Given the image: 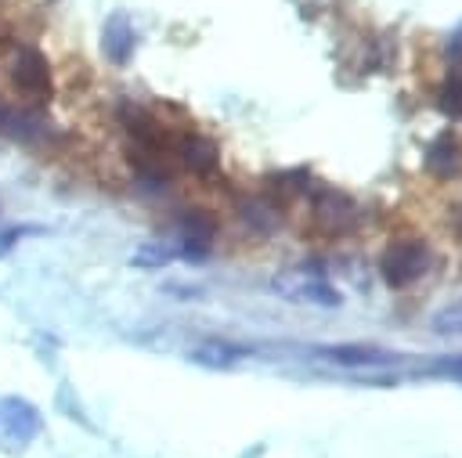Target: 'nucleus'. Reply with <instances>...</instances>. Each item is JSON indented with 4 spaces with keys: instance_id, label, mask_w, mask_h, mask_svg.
I'll return each mask as SVG.
<instances>
[{
    "instance_id": "0eeeda50",
    "label": "nucleus",
    "mask_w": 462,
    "mask_h": 458,
    "mask_svg": "<svg viewBox=\"0 0 462 458\" xmlns=\"http://www.w3.org/2000/svg\"><path fill=\"white\" fill-rule=\"evenodd\" d=\"M173 151H177L180 166L188 173H195V177H213L220 169V148L209 137H202V133H184L173 144Z\"/></svg>"
},
{
    "instance_id": "4468645a",
    "label": "nucleus",
    "mask_w": 462,
    "mask_h": 458,
    "mask_svg": "<svg viewBox=\"0 0 462 458\" xmlns=\"http://www.w3.org/2000/svg\"><path fill=\"white\" fill-rule=\"evenodd\" d=\"M170 260H177V245L173 242H144L137 252H134V267H166Z\"/></svg>"
},
{
    "instance_id": "f03ea898",
    "label": "nucleus",
    "mask_w": 462,
    "mask_h": 458,
    "mask_svg": "<svg viewBox=\"0 0 462 458\" xmlns=\"http://www.w3.org/2000/svg\"><path fill=\"white\" fill-rule=\"evenodd\" d=\"M11 83L32 105H43V101L54 97L51 65H47V58L36 47H14V54H11Z\"/></svg>"
},
{
    "instance_id": "f257e3e1",
    "label": "nucleus",
    "mask_w": 462,
    "mask_h": 458,
    "mask_svg": "<svg viewBox=\"0 0 462 458\" xmlns=\"http://www.w3.org/2000/svg\"><path fill=\"white\" fill-rule=\"evenodd\" d=\"M430 267H433V249L419 238H397L379 256V278L390 289H404V285L419 281Z\"/></svg>"
},
{
    "instance_id": "1a4fd4ad",
    "label": "nucleus",
    "mask_w": 462,
    "mask_h": 458,
    "mask_svg": "<svg viewBox=\"0 0 462 458\" xmlns=\"http://www.w3.org/2000/svg\"><path fill=\"white\" fill-rule=\"evenodd\" d=\"M134 50H137V32H134L130 18L126 14H108V22L101 29V54L116 65H126L134 58Z\"/></svg>"
},
{
    "instance_id": "a211bd4d",
    "label": "nucleus",
    "mask_w": 462,
    "mask_h": 458,
    "mask_svg": "<svg viewBox=\"0 0 462 458\" xmlns=\"http://www.w3.org/2000/svg\"><path fill=\"white\" fill-rule=\"evenodd\" d=\"M25 231H29V227H7V231H0V252H7V249H11Z\"/></svg>"
},
{
    "instance_id": "9b49d317",
    "label": "nucleus",
    "mask_w": 462,
    "mask_h": 458,
    "mask_svg": "<svg viewBox=\"0 0 462 458\" xmlns=\"http://www.w3.org/2000/svg\"><path fill=\"white\" fill-rule=\"evenodd\" d=\"M245 350L235 346V343H224V339H206L202 346L191 350V361L195 364H206V368H231Z\"/></svg>"
},
{
    "instance_id": "9d476101",
    "label": "nucleus",
    "mask_w": 462,
    "mask_h": 458,
    "mask_svg": "<svg viewBox=\"0 0 462 458\" xmlns=\"http://www.w3.org/2000/svg\"><path fill=\"white\" fill-rule=\"evenodd\" d=\"M282 292L292 296V299H300V303H314V307H339V303H343V296H339L328 281H321V278L296 281L292 289H282Z\"/></svg>"
},
{
    "instance_id": "dca6fc26",
    "label": "nucleus",
    "mask_w": 462,
    "mask_h": 458,
    "mask_svg": "<svg viewBox=\"0 0 462 458\" xmlns=\"http://www.w3.org/2000/svg\"><path fill=\"white\" fill-rule=\"evenodd\" d=\"M18 123H22V108H14V105H7V101L0 97V133L14 137V133H18Z\"/></svg>"
},
{
    "instance_id": "f3484780",
    "label": "nucleus",
    "mask_w": 462,
    "mask_h": 458,
    "mask_svg": "<svg viewBox=\"0 0 462 458\" xmlns=\"http://www.w3.org/2000/svg\"><path fill=\"white\" fill-rule=\"evenodd\" d=\"M433 371H440V375H448V379L462 382V357H440V361L433 364Z\"/></svg>"
},
{
    "instance_id": "2eb2a0df",
    "label": "nucleus",
    "mask_w": 462,
    "mask_h": 458,
    "mask_svg": "<svg viewBox=\"0 0 462 458\" xmlns=\"http://www.w3.org/2000/svg\"><path fill=\"white\" fill-rule=\"evenodd\" d=\"M433 332H440V335H462V299L451 303V307H444L433 317Z\"/></svg>"
},
{
    "instance_id": "7ed1b4c3",
    "label": "nucleus",
    "mask_w": 462,
    "mask_h": 458,
    "mask_svg": "<svg viewBox=\"0 0 462 458\" xmlns=\"http://www.w3.org/2000/svg\"><path fill=\"white\" fill-rule=\"evenodd\" d=\"M177 227H180V234H177V242H173V245H177V260L206 263L209 242H213V234H217L213 216L202 213V209H184V213L177 216Z\"/></svg>"
},
{
    "instance_id": "39448f33",
    "label": "nucleus",
    "mask_w": 462,
    "mask_h": 458,
    "mask_svg": "<svg viewBox=\"0 0 462 458\" xmlns=\"http://www.w3.org/2000/svg\"><path fill=\"white\" fill-rule=\"evenodd\" d=\"M318 357L328 364H339V368H379V364L401 361V353L375 346V343H332V346H321Z\"/></svg>"
},
{
    "instance_id": "20e7f679",
    "label": "nucleus",
    "mask_w": 462,
    "mask_h": 458,
    "mask_svg": "<svg viewBox=\"0 0 462 458\" xmlns=\"http://www.w3.org/2000/svg\"><path fill=\"white\" fill-rule=\"evenodd\" d=\"M43 429L40 411L22 397H0V444L22 447Z\"/></svg>"
},
{
    "instance_id": "ddd939ff",
    "label": "nucleus",
    "mask_w": 462,
    "mask_h": 458,
    "mask_svg": "<svg viewBox=\"0 0 462 458\" xmlns=\"http://www.w3.org/2000/svg\"><path fill=\"white\" fill-rule=\"evenodd\" d=\"M437 108L448 119H462V69H451L437 90Z\"/></svg>"
},
{
    "instance_id": "f8f14e48",
    "label": "nucleus",
    "mask_w": 462,
    "mask_h": 458,
    "mask_svg": "<svg viewBox=\"0 0 462 458\" xmlns=\"http://www.w3.org/2000/svg\"><path fill=\"white\" fill-rule=\"evenodd\" d=\"M242 220H245L253 231L271 234V231L278 227V220H282V209H278L271 198H245V202H242Z\"/></svg>"
},
{
    "instance_id": "6e6552de",
    "label": "nucleus",
    "mask_w": 462,
    "mask_h": 458,
    "mask_svg": "<svg viewBox=\"0 0 462 458\" xmlns=\"http://www.w3.org/2000/svg\"><path fill=\"white\" fill-rule=\"evenodd\" d=\"M314 220L328 231V234H343L354 224V198L336 191V188H321L314 195Z\"/></svg>"
},
{
    "instance_id": "423d86ee",
    "label": "nucleus",
    "mask_w": 462,
    "mask_h": 458,
    "mask_svg": "<svg viewBox=\"0 0 462 458\" xmlns=\"http://www.w3.org/2000/svg\"><path fill=\"white\" fill-rule=\"evenodd\" d=\"M422 166L437 180H458L462 177V144H458V137L455 133H437L422 151Z\"/></svg>"
},
{
    "instance_id": "6ab92c4d",
    "label": "nucleus",
    "mask_w": 462,
    "mask_h": 458,
    "mask_svg": "<svg viewBox=\"0 0 462 458\" xmlns=\"http://www.w3.org/2000/svg\"><path fill=\"white\" fill-rule=\"evenodd\" d=\"M451 231L462 238V202H455V209H451Z\"/></svg>"
}]
</instances>
